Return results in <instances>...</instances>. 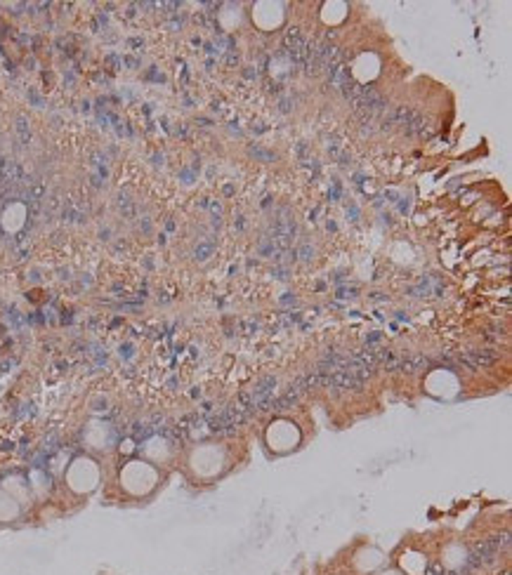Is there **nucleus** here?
<instances>
[{
  "label": "nucleus",
  "mask_w": 512,
  "mask_h": 575,
  "mask_svg": "<svg viewBox=\"0 0 512 575\" xmlns=\"http://www.w3.org/2000/svg\"><path fill=\"white\" fill-rule=\"evenodd\" d=\"M156 481H158V472L154 470L149 462H142V460L127 462L123 467V472H121V483H123L125 491L132 495L151 493Z\"/></svg>",
  "instance_id": "nucleus-1"
},
{
  "label": "nucleus",
  "mask_w": 512,
  "mask_h": 575,
  "mask_svg": "<svg viewBox=\"0 0 512 575\" xmlns=\"http://www.w3.org/2000/svg\"><path fill=\"white\" fill-rule=\"evenodd\" d=\"M66 481H69V486H71L73 491L90 493L95 486H97V481H99L97 465H95L93 460H88V457H78V460L71 465L69 474H66Z\"/></svg>",
  "instance_id": "nucleus-2"
},
{
  "label": "nucleus",
  "mask_w": 512,
  "mask_h": 575,
  "mask_svg": "<svg viewBox=\"0 0 512 575\" xmlns=\"http://www.w3.org/2000/svg\"><path fill=\"white\" fill-rule=\"evenodd\" d=\"M225 465V452L217 446H204V448H196L191 455V470L199 476H215L217 472Z\"/></svg>",
  "instance_id": "nucleus-3"
},
{
  "label": "nucleus",
  "mask_w": 512,
  "mask_h": 575,
  "mask_svg": "<svg viewBox=\"0 0 512 575\" xmlns=\"http://www.w3.org/2000/svg\"><path fill=\"white\" fill-rule=\"evenodd\" d=\"M297 441H300V431L295 429L293 422H288V420H279V422H274L269 431H267V444L276 452H286L295 448Z\"/></svg>",
  "instance_id": "nucleus-4"
},
{
  "label": "nucleus",
  "mask_w": 512,
  "mask_h": 575,
  "mask_svg": "<svg viewBox=\"0 0 512 575\" xmlns=\"http://www.w3.org/2000/svg\"><path fill=\"white\" fill-rule=\"evenodd\" d=\"M382 563V554L378 550H364L359 557H356V568H359L361 573H371V571H376L378 566Z\"/></svg>",
  "instance_id": "nucleus-5"
},
{
  "label": "nucleus",
  "mask_w": 512,
  "mask_h": 575,
  "mask_svg": "<svg viewBox=\"0 0 512 575\" xmlns=\"http://www.w3.org/2000/svg\"><path fill=\"white\" fill-rule=\"evenodd\" d=\"M19 514V504L5 491H0V521H12Z\"/></svg>",
  "instance_id": "nucleus-6"
},
{
  "label": "nucleus",
  "mask_w": 512,
  "mask_h": 575,
  "mask_svg": "<svg viewBox=\"0 0 512 575\" xmlns=\"http://www.w3.org/2000/svg\"><path fill=\"white\" fill-rule=\"evenodd\" d=\"M402 566H404V571H406V575H420L425 571V559L420 554H404Z\"/></svg>",
  "instance_id": "nucleus-7"
},
{
  "label": "nucleus",
  "mask_w": 512,
  "mask_h": 575,
  "mask_svg": "<svg viewBox=\"0 0 512 575\" xmlns=\"http://www.w3.org/2000/svg\"><path fill=\"white\" fill-rule=\"evenodd\" d=\"M380 575H402V573H397V571H387V573H380Z\"/></svg>",
  "instance_id": "nucleus-8"
}]
</instances>
